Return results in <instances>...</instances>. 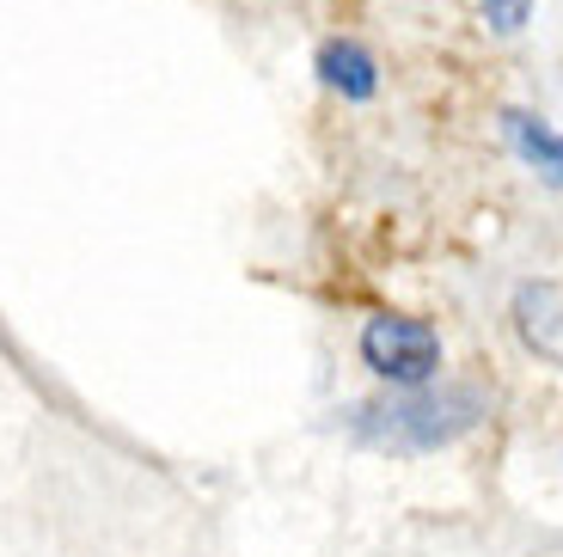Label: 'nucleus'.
Wrapping results in <instances>:
<instances>
[{
    "label": "nucleus",
    "mask_w": 563,
    "mask_h": 557,
    "mask_svg": "<svg viewBox=\"0 0 563 557\" xmlns=\"http://www.w3.org/2000/svg\"><path fill=\"white\" fill-rule=\"evenodd\" d=\"M490 417V398L484 386H465V380H448V386H393L386 398H367L343 411V429L355 435L374 454H398V460H422V454H441V447L465 441Z\"/></svg>",
    "instance_id": "1"
},
{
    "label": "nucleus",
    "mask_w": 563,
    "mask_h": 557,
    "mask_svg": "<svg viewBox=\"0 0 563 557\" xmlns=\"http://www.w3.org/2000/svg\"><path fill=\"white\" fill-rule=\"evenodd\" d=\"M362 362L367 374H380L386 386H429L441 374V331L405 313H374L362 325Z\"/></svg>",
    "instance_id": "2"
},
{
    "label": "nucleus",
    "mask_w": 563,
    "mask_h": 557,
    "mask_svg": "<svg viewBox=\"0 0 563 557\" xmlns=\"http://www.w3.org/2000/svg\"><path fill=\"white\" fill-rule=\"evenodd\" d=\"M515 337L539 362L563 368V282H521L515 288Z\"/></svg>",
    "instance_id": "3"
},
{
    "label": "nucleus",
    "mask_w": 563,
    "mask_h": 557,
    "mask_svg": "<svg viewBox=\"0 0 563 557\" xmlns=\"http://www.w3.org/2000/svg\"><path fill=\"white\" fill-rule=\"evenodd\" d=\"M312 74H319L338 98H350V105H367V98L380 92V62H374V50L355 43V37H324L319 56H312Z\"/></svg>",
    "instance_id": "4"
},
{
    "label": "nucleus",
    "mask_w": 563,
    "mask_h": 557,
    "mask_svg": "<svg viewBox=\"0 0 563 557\" xmlns=\"http://www.w3.org/2000/svg\"><path fill=\"white\" fill-rule=\"evenodd\" d=\"M503 135H508V148H515L521 166H533L545 184L563 190V135L558 129H545L539 117H527V111H503Z\"/></svg>",
    "instance_id": "5"
},
{
    "label": "nucleus",
    "mask_w": 563,
    "mask_h": 557,
    "mask_svg": "<svg viewBox=\"0 0 563 557\" xmlns=\"http://www.w3.org/2000/svg\"><path fill=\"white\" fill-rule=\"evenodd\" d=\"M478 13L496 37H515V31H527V19H533V0H478Z\"/></svg>",
    "instance_id": "6"
}]
</instances>
